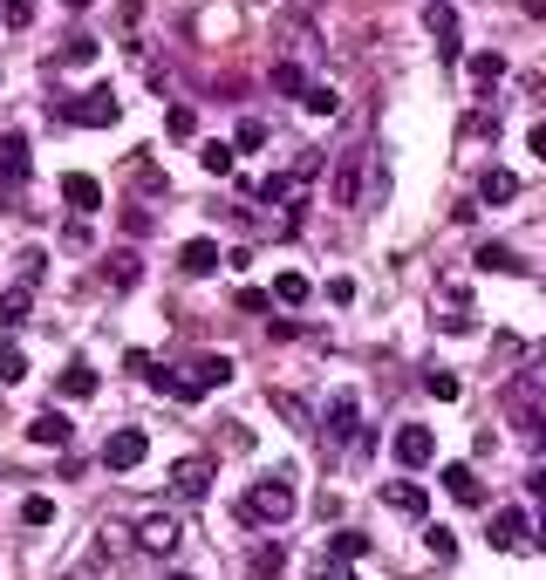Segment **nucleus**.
I'll list each match as a JSON object with an SVG mask.
<instances>
[{
  "label": "nucleus",
  "mask_w": 546,
  "mask_h": 580,
  "mask_svg": "<svg viewBox=\"0 0 546 580\" xmlns=\"http://www.w3.org/2000/svg\"><path fill=\"white\" fill-rule=\"evenodd\" d=\"M294 505H301L294 478H287V471H273V478H253V492L239 499V519H253V526H287V519H294Z\"/></svg>",
  "instance_id": "obj_1"
},
{
  "label": "nucleus",
  "mask_w": 546,
  "mask_h": 580,
  "mask_svg": "<svg viewBox=\"0 0 546 580\" xmlns=\"http://www.w3.org/2000/svg\"><path fill=\"white\" fill-rule=\"evenodd\" d=\"M123 116V103L110 96V89H89V96H76V103H55V123H76V130H110Z\"/></svg>",
  "instance_id": "obj_2"
},
{
  "label": "nucleus",
  "mask_w": 546,
  "mask_h": 580,
  "mask_svg": "<svg viewBox=\"0 0 546 580\" xmlns=\"http://www.w3.org/2000/svg\"><path fill=\"white\" fill-rule=\"evenodd\" d=\"M212 478H219V464H212V458H178V464H171V499L198 505L205 492H212Z\"/></svg>",
  "instance_id": "obj_3"
},
{
  "label": "nucleus",
  "mask_w": 546,
  "mask_h": 580,
  "mask_svg": "<svg viewBox=\"0 0 546 580\" xmlns=\"http://www.w3.org/2000/svg\"><path fill=\"white\" fill-rule=\"evenodd\" d=\"M362 171H369V151H342V164H335V178H328V198H335V205H362V198H369V185H362Z\"/></svg>",
  "instance_id": "obj_4"
},
{
  "label": "nucleus",
  "mask_w": 546,
  "mask_h": 580,
  "mask_svg": "<svg viewBox=\"0 0 546 580\" xmlns=\"http://www.w3.org/2000/svg\"><path fill=\"white\" fill-rule=\"evenodd\" d=\"M396 464H403V471L437 464V437H430V424H403V430H396Z\"/></svg>",
  "instance_id": "obj_5"
},
{
  "label": "nucleus",
  "mask_w": 546,
  "mask_h": 580,
  "mask_svg": "<svg viewBox=\"0 0 546 580\" xmlns=\"http://www.w3.org/2000/svg\"><path fill=\"white\" fill-rule=\"evenodd\" d=\"M144 458H151V437L144 430H110V444H103V464L110 471H137Z\"/></svg>",
  "instance_id": "obj_6"
},
{
  "label": "nucleus",
  "mask_w": 546,
  "mask_h": 580,
  "mask_svg": "<svg viewBox=\"0 0 546 580\" xmlns=\"http://www.w3.org/2000/svg\"><path fill=\"white\" fill-rule=\"evenodd\" d=\"M178 540H185V526H178L171 512H151V519L137 526V546H144V553H178Z\"/></svg>",
  "instance_id": "obj_7"
},
{
  "label": "nucleus",
  "mask_w": 546,
  "mask_h": 580,
  "mask_svg": "<svg viewBox=\"0 0 546 580\" xmlns=\"http://www.w3.org/2000/svg\"><path fill=\"white\" fill-rule=\"evenodd\" d=\"M14 185H28V137H0V192H14Z\"/></svg>",
  "instance_id": "obj_8"
},
{
  "label": "nucleus",
  "mask_w": 546,
  "mask_h": 580,
  "mask_svg": "<svg viewBox=\"0 0 546 580\" xmlns=\"http://www.w3.org/2000/svg\"><path fill=\"white\" fill-rule=\"evenodd\" d=\"M355 417H362V403H355L349 389H342V396H335V403L321 410V430H328L335 444H342V437H362V424H355Z\"/></svg>",
  "instance_id": "obj_9"
},
{
  "label": "nucleus",
  "mask_w": 546,
  "mask_h": 580,
  "mask_svg": "<svg viewBox=\"0 0 546 580\" xmlns=\"http://www.w3.org/2000/svg\"><path fill=\"white\" fill-rule=\"evenodd\" d=\"M526 533H533V526H526V512H519V505H506V512H492V533H485V540L499 546V553H519V546H526Z\"/></svg>",
  "instance_id": "obj_10"
},
{
  "label": "nucleus",
  "mask_w": 546,
  "mask_h": 580,
  "mask_svg": "<svg viewBox=\"0 0 546 580\" xmlns=\"http://www.w3.org/2000/svg\"><path fill=\"white\" fill-rule=\"evenodd\" d=\"M28 437H35L41 451H62V444H69V437H76V424H69V417H62V410H41L35 424H28Z\"/></svg>",
  "instance_id": "obj_11"
},
{
  "label": "nucleus",
  "mask_w": 546,
  "mask_h": 580,
  "mask_svg": "<svg viewBox=\"0 0 546 580\" xmlns=\"http://www.w3.org/2000/svg\"><path fill=\"white\" fill-rule=\"evenodd\" d=\"M444 492H451L458 505H485V485H478L471 464H444Z\"/></svg>",
  "instance_id": "obj_12"
},
{
  "label": "nucleus",
  "mask_w": 546,
  "mask_h": 580,
  "mask_svg": "<svg viewBox=\"0 0 546 580\" xmlns=\"http://www.w3.org/2000/svg\"><path fill=\"white\" fill-rule=\"evenodd\" d=\"M62 198H69L76 212H103V185H96L89 171H69V178H62Z\"/></svg>",
  "instance_id": "obj_13"
},
{
  "label": "nucleus",
  "mask_w": 546,
  "mask_h": 580,
  "mask_svg": "<svg viewBox=\"0 0 546 580\" xmlns=\"http://www.w3.org/2000/svg\"><path fill=\"white\" fill-rule=\"evenodd\" d=\"M219 260H226V253H219V246H212V239H192V246H185V253H178V267L192 273V280H205V273H219Z\"/></svg>",
  "instance_id": "obj_14"
},
{
  "label": "nucleus",
  "mask_w": 546,
  "mask_h": 580,
  "mask_svg": "<svg viewBox=\"0 0 546 580\" xmlns=\"http://www.w3.org/2000/svg\"><path fill=\"white\" fill-rule=\"evenodd\" d=\"M96 383H103V376H96V369H89V362H69V369H62V396H69V403H89V396H96Z\"/></svg>",
  "instance_id": "obj_15"
},
{
  "label": "nucleus",
  "mask_w": 546,
  "mask_h": 580,
  "mask_svg": "<svg viewBox=\"0 0 546 580\" xmlns=\"http://www.w3.org/2000/svg\"><path fill=\"white\" fill-rule=\"evenodd\" d=\"M383 499H390V512L424 519V485H410V478H390V485H383Z\"/></svg>",
  "instance_id": "obj_16"
},
{
  "label": "nucleus",
  "mask_w": 546,
  "mask_h": 580,
  "mask_svg": "<svg viewBox=\"0 0 546 580\" xmlns=\"http://www.w3.org/2000/svg\"><path fill=\"white\" fill-rule=\"evenodd\" d=\"M28 301H35V287H28V280H14V287L0 294V328H21V321H28Z\"/></svg>",
  "instance_id": "obj_17"
},
{
  "label": "nucleus",
  "mask_w": 546,
  "mask_h": 580,
  "mask_svg": "<svg viewBox=\"0 0 546 580\" xmlns=\"http://www.w3.org/2000/svg\"><path fill=\"white\" fill-rule=\"evenodd\" d=\"M506 198H519V178L512 171H485L478 178V205H506Z\"/></svg>",
  "instance_id": "obj_18"
},
{
  "label": "nucleus",
  "mask_w": 546,
  "mask_h": 580,
  "mask_svg": "<svg viewBox=\"0 0 546 580\" xmlns=\"http://www.w3.org/2000/svg\"><path fill=\"white\" fill-rule=\"evenodd\" d=\"M499 76H506V55H499V48H478V55H471V82H478V89H492Z\"/></svg>",
  "instance_id": "obj_19"
},
{
  "label": "nucleus",
  "mask_w": 546,
  "mask_h": 580,
  "mask_svg": "<svg viewBox=\"0 0 546 580\" xmlns=\"http://www.w3.org/2000/svg\"><path fill=\"white\" fill-rule=\"evenodd\" d=\"M137 253H110V267H103V280H110V287H117V294H130V287H137Z\"/></svg>",
  "instance_id": "obj_20"
},
{
  "label": "nucleus",
  "mask_w": 546,
  "mask_h": 580,
  "mask_svg": "<svg viewBox=\"0 0 546 580\" xmlns=\"http://www.w3.org/2000/svg\"><path fill=\"white\" fill-rule=\"evenodd\" d=\"M308 294H314V287H308V273H280V280H273V301H280V308H301Z\"/></svg>",
  "instance_id": "obj_21"
},
{
  "label": "nucleus",
  "mask_w": 546,
  "mask_h": 580,
  "mask_svg": "<svg viewBox=\"0 0 546 580\" xmlns=\"http://www.w3.org/2000/svg\"><path fill=\"white\" fill-rule=\"evenodd\" d=\"M478 273H519V253L492 239V246H478Z\"/></svg>",
  "instance_id": "obj_22"
},
{
  "label": "nucleus",
  "mask_w": 546,
  "mask_h": 580,
  "mask_svg": "<svg viewBox=\"0 0 546 580\" xmlns=\"http://www.w3.org/2000/svg\"><path fill=\"white\" fill-rule=\"evenodd\" d=\"M424 28H430V35H444V41H458V7L430 0V7H424Z\"/></svg>",
  "instance_id": "obj_23"
},
{
  "label": "nucleus",
  "mask_w": 546,
  "mask_h": 580,
  "mask_svg": "<svg viewBox=\"0 0 546 580\" xmlns=\"http://www.w3.org/2000/svg\"><path fill=\"white\" fill-rule=\"evenodd\" d=\"M273 89H280V96H308L314 82H308V69H301V62H280V69H273Z\"/></svg>",
  "instance_id": "obj_24"
},
{
  "label": "nucleus",
  "mask_w": 546,
  "mask_h": 580,
  "mask_svg": "<svg viewBox=\"0 0 546 580\" xmlns=\"http://www.w3.org/2000/svg\"><path fill=\"white\" fill-rule=\"evenodd\" d=\"M233 144H205V151H198V164H205V171H212V178H233Z\"/></svg>",
  "instance_id": "obj_25"
},
{
  "label": "nucleus",
  "mask_w": 546,
  "mask_h": 580,
  "mask_svg": "<svg viewBox=\"0 0 546 580\" xmlns=\"http://www.w3.org/2000/svg\"><path fill=\"white\" fill-rule=\"evenodd\" d=\"M424 389L437 396V403H458V389H465V383H458L451 369H430V376H424Z\"/></svg>",
  "instance_id": "obj_26"
},
{
  "label": "nucleus",
  "mask_w": 546,
  "mask_h": 580,
  "mask_svg": "<svg viewBox=\"0 0 546 580\" xmlns=\"http://www.w3.org/2000/svg\"><path fill=\"white\" fill-rule=\"evenodd\" d=\"M280 567H287V546H280V540H273V546H260V553H253V574H260V580H273V574H280Z\"/></svg>",
  "instance_id": "obj_27"
},
{
  "label": "nucleus",
  "mask_w": 546,
  "mask_h": 580,
  "mask_svg": "<svg viewBox=\"0 0 546 580\" xmlns=\"http://www.w3.org/2000/svg\"><path fill=\"white\" fill-rule=\"evenodd\" d=\"M82 62H96V35H69L62 48V69H82Z\"/></svg>",
  "instance_id": "obj_28"
},
{
  "label": "nucleus",
  "mask_w": 546,
  "mask_h": 580,
  "mask_svg": "<svg viewBox=\"0 0 546 580\" xmlns=\"http://www.w3.org/2000/svg\"><path fill=\"white\" fill-rule=\"evenodd\" d=\"M301 103H308L314 116H335V110H342V96H335L328 82H314V89H308V96H301Z\"/></svg>",
  "instance_id": "obj_29"
},
{
  "label": "nucleus",
  "mask_w": 546,
  "mask_h": 580,
  "mask_svg": "<svg viewBox=\"0 0 546 580\" xmlns=\"http://www.w3.org/2000/svg\"><path fill=\"white\" fill-rule=\"evenodd\" d=\"M48 519H55V499H21V526H48Z\"/></svg>",
  "instance_id": "obj_30"
},
{
  "label": "nucleus",
  "mask_w": 546,
  "mask_h": 580,
  "mask_svg": "<svg viewBox=\"0 0 546 580\" xmlns=\"http://www.w3.org/2000/svg\"><path fill=\"white\" fill-rule=\"evenodd\" d=\"M0 21H7V28H28V21H35V0H0Z\"/></svg>",
  "instance_id": "obj_31"
},
{
  "label": "nucleus",
  "mask_w": 546,
  "mask_h": 580,
  "mask_svg": "<svg viewBox=\"0 0 546 580\" xmlns=\"http://www.w3.org/2000/svg\"><path fill=\"white\" fill-rule=\"evenodd\" d=\"M273 410H280L287 424H301V430H308V403H301V396H287V389H280V396H273Z\"/></svg>",
  "instance_id": "obj_32"
},
{
  "label": "nucleus",
  "mask_w": 546,
  "mask_h": 580,
  "mask_svg": "<svg viewBox=\"0 0 546 580\" xmlns=\"http://www.w3.org/2000/svg\"><path fill=\"white\" fill-rule=\"evenodd\" d=\"M21 376H28V362H21V348H0V383L14 389V383H21Z\"/></svg>",
  "instance_id": "obj_33"
},
{
  "label": "nucleus",
  "mask_w": 546,
  "mask_h": 580,
  "mask_svg": "<svg viewBox=\"0 0 546 580\" xmlns=\"http://www.w3.org/2000/svg\"><path fill=\"white\" fill-rule=\"evenodd\" d=\"M369 553V533H335V560H362Z\"/></svg>",
  "instance_id": "obj_34"
},
{
  "label": "nucleus",
  "mask_w": 546,
  "mask_h": 580,
  "mask_svg": "<svg viewBox=\"0 0 546 580\" xmlns=\"http://www.w3.org/2000/svg\"><path fill=\"white\" fill-rule=\"evenodd\" d=\"M260 144H267V123L246 116V123H239V151H260Z\"/></svg>",
  "instance_id": "obj_35"
},
{
  "label": "nucleus",
  "mask_w": 546,
  "mask_h": 580,
  "mask_svg": "<svg viewBox=\"0 0 546 580\" xmlns=\"http://www.w3.org/2000/svg\"><path fill=\"white\" fill-rule=\"evenodd\" d=\"M41 273H48V253H41V246H28V253H21V280H28V287H35Z\"/></svg>",
  "instance_id": "obj_36"
},
{
  "label": "nucleus",
  "mask_w": 546,
  "mask_h": 580,
  "mask_svg": "<svg viewBox=\"0 0 546 580\" xmlns=\"http://www.w3.org/2000/svg\"><path fill=\"white\" fill-rule=\"evenodd\" d=\"M424 546H430V553H437V560H451V553H458V540H451L444 526H430V533H424Z\"/></svg>",
  "instance_id": "obj_37"
},
{
  "label": "nucleus",
  "mask_w": 546,
  "mask_h": 580,
  "mask_svg": "<svg viewBox=\"0 0 546 580\" xmlns=\"http://www.w3.org/2000/svg\"><path fill=\"white\" fill-rule=\"evenodd\" d=\"M328 301H335V308H349V301H355V280H349V273H335V280H328Z\"/></svg>",
  "instance_id": "obj_38"
},
{
  "label": "nucleus",
  "mask_w": 546,
  "mask_h": 580,
  "mask_svg": "<svg viewBox=\"0 0 546 580\" xmlns=\"http://www.w3.org/2000/svg\"><path fill=\"white\" fill-rule=\"evenodd\" d=\"M526 492H533V499H546V464H533V471H526Z\"/></svg>",
  "instance_id": "obj_39"
},
{
  "label": "nucleus",
  "mask_w": 546,
  "mask_h": 580,
  "mask_svg": "<svg viewBox=\"0 0 546 580\" xmlns=\"http://www.w3.org/2000/svg\"><path fill=\"white\" fill-rule=\"evenodd\" d=\"M321 580H355V574H349V560H321Z\"/></svg>",
  "instance_id": "obj_40"
},
{
  "label": "nucleus",
  "mask_w": 546,
  "mask_h": 580,
  "mask_svg": "<svg viewBox=\"0 0 546 580\" xmlns=\"http://www.w3.org/2000/svg\"><path fill=\"white\" fill-rule=\"evenodd\" d=\"M533 157H546V123H533Z\"/></svg>",
  "instance_id": "obj_41"
},
{
  "label": "nucleus",
  "mask_w": 546,
  "mask_h": 580,
  "mask_svg": "<svg viewBox=\"0 0 546 580\" xmlns=\"http://www.w3.org/2000/svg\"><path fill=\"white\" fill-rule=\"evenodd\" d=\"M62 580H103V574H96V567H69Z\"/></svg>",
  "instance_id": "obj_42"
},
{
  "label": "nucleus",
  "mask_w": 546,
  "mask_h": 580,
  "mask_svg": "<svg viewBox=\"0 0 546 580\" xmlns=\"http://www.w3.org/2000/svg\"><path fill=\"white\" fill-rule=\"evenodd\" d=\"M526 14H533V21H546V0H526Z\"/></svg>",
  "instance_id": "obj_43"
},
{
  "label": "nucleus",
  "mask_w": 546,
  "mask_h": 580,
  "mask_svg": "<svg viewBox=\"0 0 546 580\" xmlns=\"http://www.w3.org/2000/svg\"><path fill=\"white\" fill-rule=\"evenodd\" d=\"M533 437H540V451H546V417H533Z\"/></svg>",
  "instance_id": "obj_44"
},
{
  "label": "nucleus",
  "mask_w": 546,
  "mask_h": 580,
  "mask_svg": "<svg viewBox=\"0 0 546 580\" xmlns=\"http://www.w3.org/2000/svg\"><path fill=\"white\" fill-rule=\"evenodd\" d=\"M533 546H540V553H546V526H540V533H533Z\"/></svg>",
  "instance_id": "obj_45"
},
{
  "label": "nucleus",
  "mask_w": 546,
  "mask_h": 580,
  "mask_svg": "<svg viewBox=\"0 0 546 580\" xmlns=\"http://www.w3.org/2000/svg\"><path fill=\"white\" fill-rule=\"evenodd\" d=\"M62 7H76V14H82V7H89V0H62Z\"/></svg>",
  "instance_id": "obj_46"
},
{
  "label": "nucleus",
  "mask_w": 546,
  "mask_h": 580,
  "mask_svg": "<svg viewBox=\"0 0 546 580\" xmlns=\"http://www.w3.org/2000/svg\"><path fill=\"white\" fill-rule=\"evenodd\" d=\"M164 580H192V574H164Z\"/></svg>",
  "instance_id": "obj_47"
}]
</instances>
